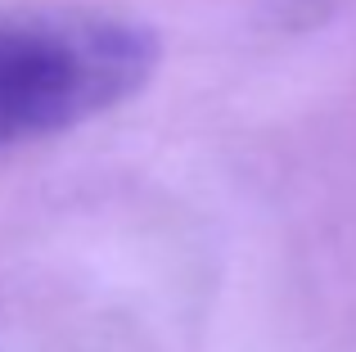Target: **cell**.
<instances>
[{
    "label": "cell",
    "mask_w": 356,
    "mask_h": 352,
    "mask_svg": "<svg viewBox=\"0 0 356 352\" xmlns=\"http://www.w3.org/2000/svg\"><path fill=\"white\" fill-rule=\"evenodd\" d=\"M158 59V36L127 18H0V150L59 136L127 104L145 90Z\"/></svg>",
    "instance_id": "6da1fadb"
}]
</instances>
